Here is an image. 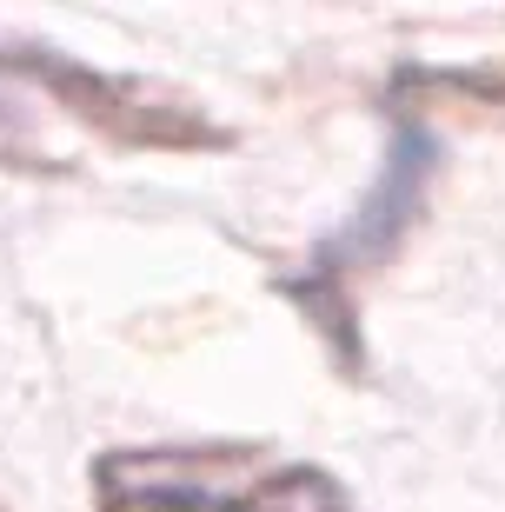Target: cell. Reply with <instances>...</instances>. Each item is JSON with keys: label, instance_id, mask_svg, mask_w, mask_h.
I'll list each match as a JSON object with an SVG mask.
<instances>
[{"label": "cell", "instance_id": "6da1fadb", "mask_svg": "<svg viewBox=\"0 0 505 512\" xmlns=\"http://www.w3.org/2000/svg\"><path fill=\"white\" fill-rule=\"evenodd\" d=\"M87 147L107 153H220L233 127L167 80L100 74L54 47H0V167L74 173Z\"/></svg>", "mask_w": 505, "mask_h": 512}, {"label": "cell", "instance_id": "7a4b0ae2", "mask_svg": "<svg viewBox=\"0 0 505 512\" xmlns=\"http://www.w3.org/2000/svg\"><path fill=\"white\" fill-rule=\"evenodd\" d=\"M94 512H353L326 466L266 446H113L87 466Z\"/></svg>", "mask_w": 505, "mask_h": 512}, {"label": "cell", "instance_id": "3957f363", "mask_svg": "<svg viewBox=\"0 0 505 512\" xmlns=\"http://www.w3.org/2000/svg\"><path fill=\"white\" fill-rule=\"evenodd\" d=\"M432 167H439L432 127H426V120L393 114V147H386V160H379L373 193L359 200V213L333 233V240H319V247H313L306 273H286V280H280V293H286V300H300V313L313 320V333L333 346V360H339L346 380L366 366V353H359V286L393 260L399 240L412 233V220L426 213Z\"/></svg>", "mask_w": 505, "mask_h": 512}, {"label": "cell", "instance_id": "277c9868", "mask_svg": "<svg viewBox=\"0 0 505 512\" xmlns=\"http://www.w3.org/2000/svg\"><path fill=\"white\" fill-rule=\"evenodd\" d=\"M393 114L406 120H459V127L505 133V54L472 67H399L393 74Z\"/></svg>", "mask_w": 505, "mask_h": 512}]
</instances>
